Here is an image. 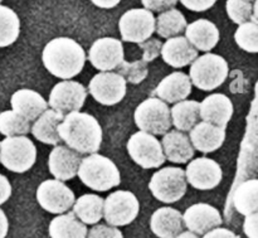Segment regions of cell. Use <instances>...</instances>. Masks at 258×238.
I'll return each instance as SVG.
<instances>
[{
	"instance_id": "1",
	"label": "cell",
	"mask_w": 258,
	"mask_h": 238,
	"mask_svg": "<svg viewBox=\"0 0 258 238\" xmlns=\"http://www.w3.org/2000/svg\"><path fill=\"white\" fill-rule=\"evenodd\" d=\"M58 133L66 145L80 154H95L102 144V128L90 113H67L58 126Z\"/></svg>"
},
{
	"instance_id": "2",
	"label": "cell",
	"mask_w": 258,
	"mask_h": 238,
	"mask_svg": "<svg viewBox=\"0 0 258 238\" xmlns=\"http://www.w3.org/2000/svg\"><path fill=\"white\" fill-rule=\"evenodd\" d=\"M42 61L50 75L62 80H71L80 75L85 67L86 53L76 40L59 37L45 44Z\"/></svg>"
},
{
	"instance_id": "3",
	"label": "cell",
	"mask_w": 258,
	"mask_h": 238,
	"mask_svg": "<svg viewBox=\"0 0 258 238\" xmlns=\"http://www.w3.org/2000/svg\"><path fill=\"white\" fill-rule=\"evenodd\" d=\"M77 175L86 187L96 192H107L121 183L120 171L115 163L96 153L82 159Z\"/></svg>"
},
{
	"instance_id": "4",
	"label": "cell",
	"mask_w": 258,
	"mask_h": 238,
	"mask_svg": "<svg viewBox=\"0 0 258 238\" xmlns=\"http://www.w3.org/2000/svg\"><path fill=\"white\" fill-rule=\"evenodd\" d=\"M37 160V148L34 143L22 136H9L0 143V163L13 173H25Z\"/></svg>"
},
{
	"instance_id": "5",
	"label": "cell",
	"mask_w": 258,
	"mask_h": 238,
	"mask_svg": "<svg viewBox=\"0 0 258 238\" xmlns=\"http://www.w3.org/2000/svg\"><path fill=\"white\" fill-rule=\"evenodd\" d=\"M189 77L199 90L213 91L228 77V63L221 55L206 53L191 63Z\"/></svg>"
},
{
	"instance_id": "6",
	"label": "cell",
	"mask_w": 258,
	"mask_h": 238,
	"mask_svg": "<svg viewBox=\"0 0 258 238\" xmlns=\"http://www.w3.org/2000/svg\"><path fill=\"white\" fill-rule=\"evenodd\" d=\"M135 124L141 131L153 135H165L173 125L171 111L165 101L150 97L143 101L134 113Z\"/></svg>"
},
{
	"instance_id": "7",
	"label": "cell",
	"mask_w": 258,
	"mask_h": 238,
	"mask_svg": "<svg viewBox=\"0 0 258 238\" xmlns=\"http://www.w3.org/2000/svg\"><path fill=\"white\" fill-rule=\"evenodd\" d=\"M185 170L175 166H166L156 171L149 183V189L158 201L173 204L186 193Z\"/></svg>"
},
{
	"instance_id": "8",
	"label": "cell",
	"mask_w": 258,
	"mask_h": 238,
	"mask_svg": "<svg viewBox=\"0 0 258 238\" xmlns=\"http://www.w3.org/2000/svg\"><path fill=\"white\" fill-rule=\"evenodd\" d=\"M127 153L138 165L144 169H155L165 163L163 144L150 133L139 131L127 141Z\"/></svg>"
},
{
	"instance_id": "9",
	"label": "cell",
	"mask_w": 258,
	"mask_h": 238,
	"mask_svg": "<svg viewBox=\"0 0 258 238\" xmlns=\"http://www.w3.org/2000/svg\"><path fill=\"white\" fill-rule=\"evenodd\" d=\"M140 212V203L134 193L117 191L105 199L103 218L110 226L123 227L133 223Z\"/></svg>"
},
{
	"instance_id": "10",
	"label": "cell",
	"mask_w": 258,
	"mask_h": 238,
	"mask_svg": "<svg viewBox=\"0 0 258 238\" xmlns=\"http://www.w3.org/2000/svg\"><path fill=\"white\" fill-rule=\"evenodd\" d=\"M121 38L125 42L143 43L156 30V19L148 9L127 10L118 22Z\"/></svg>"
},
{
	"instance_id": "11",
	"label": "cell",
	"mask_w": 258,
	"mask_h": 238,
	"mask_svg": "<svg viewBox=\"0 0 258 238\" xmlns=\"http://www.w3.org/2000/svg\"><path fill=\"white\" fill-rule=\"evenodd\" d=\"M37 202L44 211L52 214H63L75 204V193L62 181L49 179L39 184Z\"/></svg>"
},
{
	"instance_id": "12",
	"label": "cell",
	"mask_w": 258,
	"mask_h": 238,
	"mask_svg": "<svg viewBox=\"0 0 258 238\" xmlns=\"http://www.w3.org/2000/svg\"><path fill=\"white\" fill-rule=\"evenodd\" d=\"M88 91L98 103L113 106L125 97L126 80L120 73L100 72L90 81Z\"/></svg>"
},
{
	"instance_id": "13",
	"label": "cell",
	"mask_w": 258,
	"mask_h": 238,
	"mask_svg": "<svg viewBox=\"0 0 258 238\" xmlns=\"http://www.w3.org/2000/svg\"><path fill=\"white\" fill-rule=\"evenodd\" d=\"M87 90L76 81H62L50 91L48 105L58 112L67 115L73 111H80L85 105Z\"/></svg>"
},
{
	"instance_id": "14",
	"label": "cell",
	"mask_w": 258,
	"mask_h": 238,
	"mask_svg": "<svg viewBox=\"0 0 258 238\" xmlns=\"http://www.w3.org/2000/svg\"><path fill=\"white\" fill-rule=\"evenodd\" d=\"M88 61L98 71L110 72L123 62V45L116 38H100L95 40L88 52Z\"/></svg>"
},
{
	"instance_id": "15",
	"label": "cell",
	"mask_w": 258,
	"mask_h": 238,
	"mask_svg": "<svg viewBox=\"0 0 258 238\" xmlns=\"http://www.w3.org/2000/svg\"><path fill=\"white\" fill-rule=\"evenodd\" d=\"M186 182L199 191H211L217 188L223 179L221 165L213 159L203 156L191 160L185 170Z\"/></svg>"
},
{
	"instance_id": "16",
	"label": "cell",
	"mask_w": 258,
	"mask_h": 238,
	"mask_svg": "<svg viewBox=\"0 0 258 238\" xmlns=\"http://www.w3.org/2000/svg\"><path fill=\"white\" fill-rule=\"evenodd\" d=\"M184 226L197 234H206L212 229L221 227L223 218L221 212L207 203H197L189 207L183 214Z\"/></svg>"
},
{
	"instance_id": "17",
	"label": "cell",
	"mask_w": 258,
	"mask_h": 238,
	"mask_svg": "<svg viewBox=\"0 0 258 238\" xmlns=\"http://www.w3.org/2000/svg\"><path fill=\"white\" fill-rule=\"evenodd\" d=\"M81 163V154L64 145H55L48 158V168L50 174L62 182L75 178L78 174Z\"/></svg>"
},
{
	"instance_id": "18",
	"label": "cell",
	"mask_w": 258,
	"mask_h": 238,
	"mask_svg": "<svg viewBox=\"0 0 258 238\" xmlns=\"http://www.w3.org/2000/svg\"><path fill=\"white\" fill-rule=\"evenodd\" d=\"M226 140V128L201 121L190 130V141L194 149L203 154L214 153Z\"/></svg>"
},
{
	"instance_id": "19",
	"label": "cell",
	"mask_w": 258,
	"mask_h": 238,
	"mask_svg": "<svg viewBox=\"0 0 258 238\" xmlns=\"http://www.w3.org/2000/svg\"><path fill=\"white\" fill-rule=\"evenodd\" d=\"M161 57L166 65L174 68H183L198 58V49L193 47L186 37L169 38L163 44Z\"/></svg>"
},
{
	"instance_id": "20",
	"label": "cell",
	"mask_w": 258,
	"mask_h": 238,
	"mask_svg": "<svg viewBox=\"0 0 258 238\" xmlns=\"http://www.w3.org/2000/svg\"><path fill=\"white\" fill-rule=\"evenodd\" d=\"M233 116V103L222 93L209 95L201 103V118L207 123L226 128Z\"/></svg>"
},
{
	"instance_id": "21",
	"label": "cell",
	"mask_w": 258,
	"mask_h": 238,
	"mask_svg": "<svg viewBox=\"0 0 258 238\" xmlns=\"http://www.w3.org/2000/svg\"><path fill=\"white\" fill-rule=\"evenodd\" d=\"M183 214L171 207L156 209L151 216V232L159 238H176L183 232Z\"/></svg>"
},
{
	"instance_id": "22",
	"label": "cell",
	"mask_w": 258,
	"mask_h": 238,
	"mask_svg": "<svg viewBox=\"0 0 258 238\" xmlns=\"http://www.w3.org/2000/svg\"><path fill=\"white\" fill-rule=\"evenodd\" d=\"M12 110L22 115L28 121H35L44 111L48 110V102L37 91L22 88L15 91L10 98Z\"/></svg>"
},
{
	"instance_id": "23",
	"label": "cell",
	"mask_w": 258,
	"mask_h": 238,
	"mask_svg": "<svg viewBox=\"0 0 258 238\" xmlns=\"http://www.w3.org/2000/svg\"><path fill=\"white\" fill-rule=\"evenodd\" d=\"M190 77L183 72H173L160 81L155 93L160 100L169 103H178L186 100L191 93Z\"/></svg>"
},
{
	"instance_id": "24",
	"label": "cell",
	"mask_w": 258,
	"mask_h": 238,
	"mask_svg": "<svg viewBox=\"0 0 258 238\" xmlns=\"http://www.w3.org/2000/svg\"><path fill=\"white\" fill-rule=\"evenodd\" d=\"M185 37L194 48L202 52H209L218 44L219 30L211 20L198 19L186 27Z\"/></svg>"
},
{
	"instance_id": "25",
	"label": "cell",
	"mask_w": 258,
	"mask_h": 238,
	"mask_svg": "<svg viewBox=\"0 0 258 238\" xmlns=\"http://www.w3.org/2000/svg\"><path fill=\"white\" fill-rule=\"evenodd\" d=\"M161 144L166 159L173 163L185 164L193 159L194 146L190 138H188L183 131H168L164 135Z\"/></svg>"
},
{
	"instance_id": "26",
	"label": "cell",
	"mask_w": 258,
	"mask_h": 238,
	"mask_svg": "<svg viewBox=\"0 0 258 238\" xmlns=\"http://www.w3.org/2000/svg\"><path fill=\"white\" fill-rule=\"evenodd\" d=\"M63 118H64L63 113L53 108H48L34 121L30 133L40 143L47 144V145H58L62 141L58 133V126L62 123Z\"/></svg>"
},
{
	"instance_id": "27",
	"label": "cell",
	"mask_w": 258,
	"mask_h": 238,
	"mask_svg": "<svg viewBox=\"0 0 258 238\" xmlns=\"http://www.w3.org/2000/svg\"><path fill=\"white\" fill-rule=\"evenodd\" d=\"M50 238H87L88 229L86 223L77 218L73 212L58 214L49 223Z\"/></svg>"
},
{
	"instance_id": "28",
	"label": "cell",
	"mask_w": 258,
	"mask_h": 238,
	"mask_svg": "<svg viewBox=\"0 0 258 238\" xmlns=\"http://www.w3.org/2000/svg\"><path fill=\"white\" fill-rule=\"evenodd\" d=\"M105 199L97 194H85L73 204V213L86 224H97L103 217Z\"/></svg>"
},
{
	"instance_id": "29",
	"label": "cell",
	"mask_w": 258,
	"mask_h": 238,
	"mask_svg": "<svg viewBox=\"0 0 258 238\" xmlns=\"http://www.w3.org/2000/svg\"><path fill=\"white\" fill-rule=\"evenodd\" d=\"M233 206L242 216H249L258 211V179H249L237 187Z\"/></svg>"
},
{
	"instance_id": "30",
	"label": "cell",
	"mask_w": 258,
	"mask_h": 238,
	"mask_svg": "<svg viewBox=\"0 0 258 238\" xmlns=\"http://www.w3.org/2000/svg\"><path fill=\"white\" fill-rule=\"evenodd\" d=\"M170 111L173 125L179 131H190L201 118V103L198 101H180Z\"/></svg>"
},
{
	"instance_id": "31",
	"label": "cell",
	"mask_w": 258,
	"mask_h": 238,
	"mask_svg": "<svg viewBox=\"0 0 258 238\" xmlns=\"http://www.w3.org/2000/svg\"><path fill=\"white\" fill-rule=\"evenodd\" d=\"M186 19L180 10L173 9L166 10L160 13V15L156 19V33L161 38H173L178 37L181 32H185Z\"/></svg>"
},
{
	"instance_id": "32",
	"label": "cell",
	"mask_w": 258,
	"mask_h": 238,
	"mask_svg": "<svg viewBox=\"0 0 258 238\" xmlns=\"http://www.w3.org/2000/svg\"><path fill=\"white\" fill-rule=\"evenodd\" d=\"M19 33L20 20L17 13L0 4V48L12 45L18 39Z\"/></svg>"
},
{
	"instance_id": "33",
	"label": "cell",
	"mask_w": 258,
	"mask_h": 238,
	"mask_svg": "<svg viewBox=\"0 0 258 238\" xmlns=\"http://www.w3.org/2000/svg\"><path fill=\"white\" fill-rule=\"evenodd\" d=\"M32 131L30 121L23 117L14 110L3 111L0 113V134L7 138L9 136L27 135Z\"/></svg>"
},
{
	"instance_id": "34",
	"label": "cell",
	"mask_w": 258,
	"mask_h": 238,
	"mask_svg": "<svg viewBox=\"0 0 258 238\" xmlns=\"http://www.w3.org/2000/svg\"><path fill=\"white\" fill-rule=\"evenodd\" d=\"M234 40L241 49L248 53H258V23H243L234 33Z\"/></svg>"
},
{
	"instance_id": "35",
	"label": "cell",
	"mask_w": 258,
	"mask_h": 238,
	"mask_svg": "<svg viewBox=\"0 0 258 238\" xmlns=\"http://www.w3.org/2000/svg\"><path fill=\"white\" fill-rule=\"evenodd\" d=\"M118 73L125 78L126 82L138 85V83H141L148 77V63L144 60L134 61V62H126V61H123L118 66Z\"/></svg>"
},
{
	"instance_id": "36",
	"label": "cell",
	"mask_w": 258,
	"mask_h": 238,
	"mask_svg": "<svg viewBox=\"0 0 258 238\" xmlns=\"http://www.w3.org/2000/svg\"><path fill=\"white\" fill-rule=\"evenodd\" d=\"M226 9L232 22L241 25L251 20L253 14V3L246 0H227Z\"/></svg>"
},
{
	"instance_id": "37",
	"label": "cell",
	"mask_w": 258,
	"mask_h": 238,
	"mask_svg": "<svg viewBox=\"0 0 258 238\" xmlns=\"http://www.w3.org/2000/svg\"><path fill=\"white\" fill-rule=\"evenodd\" d=\"M139 47L143 50L144 55L143 60L146 63L153 62L154 60L159 57L161 54V49H163V43L161 40L155 39V38H149L148 40L143 43H139Z\"/></svg>"
},
{
	"instance_id": "38",
	"label": "cell",
	"mask_w": 258,
	"mask_h": 238,
	"mask_svg": "<svg viewBox=\"0 0 258 238\" xmlns=\"http://www.w3.org/2000/svg\"><path fill=\"white\" fill-rule=\"evenodd\" d=\"M87 238H123L122 232L117 227L106 226V224H95L90 229Z\"/></svg>"
},
{
	"instance_id": "39",
	"label": "cell",
	"mask_w": 258,
	"mask_h": 238,
	"mask_svg": "<svg viewBox=\"0 0 258 238\" xmlns=\"http://www.w3.org/2000/svg\"><path fill=\"white\" fill-rule=\"evenodd\" d=\"M141 3L145 7V9L151 10V12L163 13L175 8L178 0H141Z\"/></svg>"
},
{
	"instance_id": "40",
	"label": "cell",
	"mask_w": 258,
	"mask_h": 238,
	"mask_svg": "<svg viewBox=\"0 0 258 238\" xmlns=\"http://www.w3.org/2000/svg\"><path fill=\"white\" fill-rule=\"evenodd\" d=\"M180 3L186 9L199 13L211 9L216 4L217 0H180Z\"/></svg>"
},
{
	"instance_id": "41",
	"label": "cell",
	"mask_w": 258,
	"mask_h": 238,
	"mask_svg": "<svg viewBox=\"0 0 258 238\" xmlns=\"http://www.w3.org/2000/svg\"><path fill=\"white\" fill-rule=\"evenodd\" d=\"M243 232L248 238H258V211L246 216L243 223Z\"/></svg>"
},
{
	"instance_id": "42",
	"label": "cell",
	"mask_w": 258,
	"mask_h": 238,
	"mask_svg": "<svg viewBox=\"0 0 258 238\" xmlns=\"http://www.w3.org/2000/svg\"><path fill=\"white\" fill-rule=\"evenodd\" d=\"M12 196V186L7 176L0 174V206L4 204Z\"/></svg>"
},
{
	"instance_id": "43",
	"label": "cell",
	"mask_w": 258,
	"mask_h": 238,
	"mask_svg": "<svg viewBox=\"0 0 258 238\" xmlns=\"http://www.w3.org/2000/svg\"><path fill=\"white\" fill-rule=\"evenodd\" d=\"M203 238H239L234 232L229 231L227 228H221V227H217V228L212 229L208 233H206Z\"/></svg>"
},
{
	"instance_id": "44",
	"label": "cell",
	"mask_w": 258,
	"mask_h": 238,
	"mask_svg": "<svg viewBox=\"0 0 258 238\" xmlns=\"http://www.w3.org/2000/svg\"><path fill=\"white\" fill-rule=\"evenodd\" d=\"M9 231V222H8L7 214L3 209H0V238H5Z\"/></svg>"
},
{
	"instance_id": "45",
	"label": "cell",
	"mask_w": 258,
	"mask_h": 238,
	"mask_svg": "<svg viewBox=\"0 0 258 238\" xmlns=\"http://www.w3.org/2000/svg\"><path fill=\"white\" fill-rule=\"evenodd\" d=\"M96 7L102 8V9H111V8H115L121 0H91Z\"/></svg>"
},
{
	"instance_id": "46",
	"label": "cell",
	"mask_w": 258,
	"mask_h": 238,
	"mask_svg": "<svg viewBox=\"0 0 258 238\" xmlns=\"http://www.w3.org/2000/svg\"><path fill=\"white\" fill-rule=\"evenodd\" d=\"M176 238H199V237H198V234L194 233V232L189 231L188 229V232H181V233L179 234Z\"/></svg>"
},
{
	"instance_id": "47",
	"label": "cell",
	"mask_w": 258,
	"mask_h": 238,
	"mask_svg": "<svg viewBox=\"0 0 258 238\" xmlns=\"http://www.w3.org/2000/svg\"><path fill=\"white\" fill-rule=\"evenodd\" d=\"M251 20L254 23H258V0L253 3V14H252Z\"/></svg>"
},
{
	"instance_id": "48",
	"label": "cell",
	"mask_w": 258,
	"mask_h": 238,
	"mask_svg": "<svg viewBox=\"0 0 258 238\" xmlns=\"http://www.w3.org/2000/svg\"><path fill=\"white\" fill-rule=\"evenodd\" d=\"M246 2H249V3H254L256 0H246Z\"/></svg>"
},
{
	"instance_id": "49",
	"label": "cell",
	"mask_w": 258,
	"mask_h": 238,
	"mask_svg": "<svg viewBox=\"0 0 258 238\" xmlns=\"http://www.w3.org/2000/svg\"><path fill=\"white\" fill-rule=\"evenodd\" d=\"M3 2V0H0V3H2Z\"/></svg>"
},
{
	"instance_id": "50",
	"label": "cell",
	"mask_w": 258,
	"mask_h": 238,
	"mask_svg": "<svg viewBox=\"0 0 258 238\" xmlns=\"http://www.w3.org/2000/svg\"><path fill=\"white\" fill-rule=\"evenodd\" d=\"M0 143H2V141H0Z\"/></svg>"
}]
</instances>
